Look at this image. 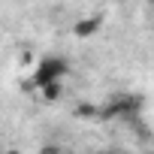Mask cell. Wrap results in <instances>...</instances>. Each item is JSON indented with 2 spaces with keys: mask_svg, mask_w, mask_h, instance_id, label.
<instances>
[{
  "mask_svg": "<svg viewBox=\"0 0 154 154\" xmlns=\"http://www.w3.org/2000/svg\"><path fill=\"white\" fill-rule=\"evenodd\" d=\"M63 75H66V60L48 54V57H39V63L33 69V85L36 88H45L51 82H63Z\"/></svg>",
  "mask_w": 154,
  "mask_h": 154,
  "instance_id": "cell-1",
  "label": "cell"
},
{
  "mask_svg": "<svg viewBox=\"0 0 154 154\" xmlns=\"http://www.w3.org/2000/svg\"><path fill=\"white\" fill-rule=\"evenodd\" d=\"M148 3H154V0H148Z\"/></svg>",
  "mask_w": 154,
  "mask_h": 154,
  "instance_id": "cell-3",
  "label": "cell"
},
{
  "mask_svg": "<svg viewBox=\"0 0 154 154\" xmlns=\"http://www.w3.org/2000/svg\"><path fill=\"white\" fill-rule=\"evenodd\" d=\"M97 24H100L97 18H94V21H79V24H75V33H79V36H91V33L97 30Z\"/></svg>",
  "mask_w": 154,
  "mask_h": 154,
  "instance_id": "cell-2",
  "label": "cell"
}]
</instances>
